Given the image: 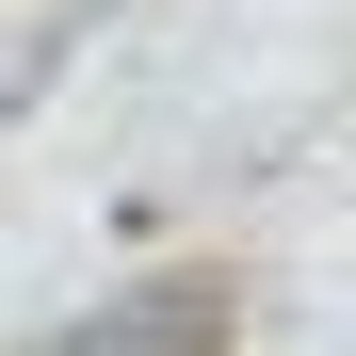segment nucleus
<instances>
[{
  "label": "nucleus",
  "mask_w": 356,
  "mask_h": 356,
  "mask_svg": "<svg viewBox=\"0 0 356 356\" xmlns=\"http://www.w3.org/2000/svg\"><path fill=\"white\" fill-rule=\"evenodd\" d=\"M65 356H211V291H130V308L65 324Z\"/></svg>",
  "instance_id": "f257e3e1"
}]
</instances>
